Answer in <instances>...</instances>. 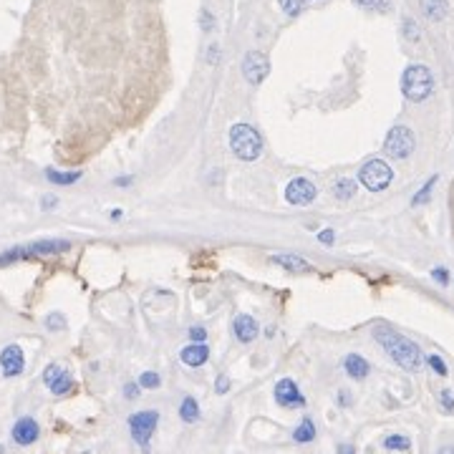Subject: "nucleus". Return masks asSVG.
I'll return each mask as SVG.
<instances>
[{"mask_svg":"<svg viewBox=\"0 0 454 454\" xmlns=\"http://www.w3.org/2000/svg\"><path fill=\"white\" fill-rule=\"evenodd\" d=\"M374 338L381 343V349L391 356V361L399 363L402 369L407 371H419L421 363H424V356H421V349L414 341H409L407 336L396 333L391 328H376Z\"/></svg>","mask_w":454,"mask_h":454,"instance_id":"nucleus-1","label":"nucleus"},{"mask_svg":"<svg viewBox=\"0 0 454 454\" xmlns=\"http://www.w3.org/2000/svg\"><path fill=\"white\" fill-rule=\"evenodd\" d=\"M434 91V76L429 71L427 66H421V63H411L407 66V71L402 73V93L407 96L409 101H419L429 99Z\"/></svg>","mask_w":454,"mask_h":454,"instance_id":"nucleus-2","label":"nucleus"},{"mask_svg":"<svg viewBox=\"0 0 454 454\" xmlns=\"http://www.w3.org/2000/svg\"><path fill=\"white\" fill-rule=\"evenodd\" d=\"M230 146L237 159L252 162L263 154V139L252 129L250 124H235L230 129Z\"/></svg>","mask_w":454,"mask_h":454,"instance_id":"nucleus-3","label":"nucleus"},{"mask_svg":"<svg viewBox=\"0 0 454 454\" xmlns=\"http://www.w3.org/2000/svg\"><path fill=\"white\" fill-rule=\"evenodd\" d=\"M71 248V243L66 240H40V243H31V245H20L0 255V265H10L15 260H31V257H40V255H56V252H66Z\"/></svg>","mask_w":454,"mask_h":454,"instance_id":"nucleus-4","label":"nucleus"},{"mask_svg":"<svg viewBox=\"0 0 454 454\" xmlns=\"http://www.w3.org/2000/svg\"><path fill=\"white\" fill-rule=\"evenodd\" d=\"M394 179V169L384 162V159H369L366 165L358 169V182L369 192H381L391 185Z\"/></svg>","mask_w":454,"mask_h":454,"instance_id":"nucleus-5","label":"nucleus"},{"mask_svg":"<svg viewBox=\"0 0 454 454\" xmlns=\"http://www.w3.org/2000/svg\"><path fill=\"white\" fill-rule=\"evenodd\" d=\"M159 424V411H137V414L129 416V432H132L134 441H137L142 452L149 454V441L157 432Z\"/></svg>","mask_w":454,"mask_h":454,"instance_id":"nucleus-6","label":"nucleus"},{"mask_svg":"<svg viewBox=\"0 0 454 454\" xmlns=\"http://www.w3.org/2000/svg\"><path fill=\"white\" fill-rule=\"evenodd\" d=\"M414 146H416V139L409 126H394V129L386 134V142H384V151H386L391 159L411 157Z\"/></svg>","mask_w":454,"mask_h":454,"instance_id":"nucleus-7","label":"nucleus"},{"mask_svg":"<svg viewBox=\"0 0 454 454\" xmlns=\"http://www.w3.org/2000/svg\"><path fill=\"white\" fill-rule=\"evenodd\" d=\"M275 402H278V407L301 409V407H305V396L301 394V388L296 386L293 379H280V381L275 384Z\"/></svg>","mask_w":454,"mask_h":454,"instance_id":"nucleus-8","label":"nucleus"},{"mask_svg":"<svg viewBox=\"0 0 454 454\" xmlns=\"http://www.w3.org/2000/svg\"><path fill=\"white\" fill-rule=\"evenodd\" d=\"M285 199L290 204H308L316 199V185L305 177H296L285 187Z\"/></svg>","mask_w":454,"mask_h":454,"instance_id":"nucleus-9","label":"nucleus"},{"mask_svg":"<svg viewBox=\"0 0 454 454\" xmlns=\"http://www.w3.org/2000/svg\"><path fill=\"white\" fill-rule=\"evenodd\" d=\"M243 71H245V79L250 81V84H263V79L268 76L270 66H268V59H265L260 51H250L245 56L243 61Z\"/></svg>","mask_w":454,"mask_h":454,"instance_id":"nucleus-10","label":"nucleus"},{"mask_svg":"<svg viewBox=\"0 0 454 454\" xmlns=\"http://www.w3.org/2000/svg\"><path fill=\"white\" fill-rule=\"evenodd\" d=\"M23 366H26L23 349H20V346H15V343L6 346V349H3V354H0V369H3V376L13 379V376H18L20 371H23Z\"/></svg>","mask_w":454,"mask_h":454,"instance_id":"nucleus-11","label":"nucleus"},{"mask_svg":"<svg viewBox=\"0 0 454 454\" xmlns=\"http://www.w3.org/2000/svg\"><path fill=\"white\" fill-rule=\"evenodd\" d=\"M40 437V427L38 421L31 419V416H23V419L15 421L13 427V441L20 444V447H28V444H33L36 439Z\"/></svg>","mask_w":454,"mask_h":454,"instance_id":"nucleus-12","label":"nucleus"},{"mask_svg":"<svg viewBox=\"0 0 454 454\" xmlns=\"http://www.w3.org/2000/svg\"><path fill=\"white\" fill-rule=\"evenodd\" d=\"M232 328H235V336L240 343H252L257 338V321L252 316H248V313H243V316H237L235 323H232Z\"/></svg>","mask_w":454,"mask_h":454,"instance_id":"nucleus-13","label":"nucleus"},{"mask_svg":"<svg viewBox=\"0 0 454 454\" xmlns=\"http://www.w3.org/2000/svg\"><path fill=\"white\" fill-rule=\"evenodd\" d=\"M179 358H182V363H187L192 369H197V366H202V363L210 358V349H207L204 343H190V346L182 349Z\"/></svg>","mask_w":454,"mask_h":454,"instance_id":"nucleus-14","label":"nucleus"},{"mask_svg":"<svg viewBox=\"0 0 454 454\" xmlns=\"http://www.w3.org/2000/svg\"><path fill=\"white\" fill-rule=\"evenodd\" d=\"M343 369H346V374H349L351 379H356V381H363V379L369 376L371 366H369V361H366L363 356L349 354L346 358H343Z\"/></svg>","mask_w":454,"mask_h":454,"instance_id":"nucleus-15","label":"nucleus"},{"mask_svg":"<svg viewBox=\"0 0 454 454\" xmlns=\"http://www.w3.org/2000/svg\"><path fill=\"white\" fill-rule=\"evenodd\" d=\"M270 263L280 265V268L290 270V273H305V270H310V263H305V260L298 255H273L270 257Z\"/></svg>","mask_w":454,"mask_h":454,"instance_id":"nucleus-16","label":"nucleus"},{"mask_svg":"<svg viewBox=\"0 0 454 454\" xmlns=\"http://www.w3.org/2000/svg\"><path fill=\"white\" fill-rule=\"evenodd\" d=\"M421 13L427 15L429 20H441L447 18L449 3L447 0H421Z\"/></svg>","mask_w":454,"mask_h":454,"instance_id":"nucleus-17","label":"nucleus"},{"mask_svg":"<svg viewBox=\"0 0 454 454\" xmlns=\"http://www.w3.org/2000/svg\"><path fill=\"white\" fill-rule=\"evenodd\" d=\"M313 439H316V424H313V419H303L301 424L293 429V441L308 444V441H313Z\"/></svg>","mask_w":454,"mask_h":454,"instance_id":"nucleus-18","label":"nucleus"},{"mask_svg":"<svg viewBox=\"0 0 454 454\" xmlns=\"http://www.w3.org/2000/svg\"><path fill=\"white\" fill-rule=\"evenodd\" d=\"M179 416H182V421H187V424H195V421L199 419V404H197V399L185 396V399H182V404H179Z\"/></svg>","mask_w":454,"mask_h":454,"instance_id":"nucleus-19","label":"nucleus"},{"mask_svg":"<svg viewBox=\"0 0 454 454\" xmlns=\"http://www.w3.org/2000/svg\"><path fill=\"white\" fill-rule=\"evenodd\" d=\"M439 182V177L437 174H432V177L424 182V187H421L419 192H416L414 197H411V207H419V204H427L429 199H432V192H434V185Z\"/></svg>","mask_w":454,"mask_h":454,"instance_id":"nucleus-20","label":"nucleus"},{"mask_svg":"<svg viewBox=\"0 0 454 454\" xmlns=\"http://www.w3.org/2000/svg\"><path fill=\"white\" fill-rule=\"evenodd\" d=\"M48 182L53 185H73L81 179V172H59V169H46Z\"/></svg>","mask_w":454,"mask_h":454,"instance_id":"nucleus-21","label":"nucleus"},{"mask_svg":"<svg viewBox=\"0 0 454 454\" xmlns=\"http://www.w3.org/2000/svg\"><path fill=\"white\" fill-rule=\"evenodd\" d=\"M384 447H386L388 452H409V449H411V439L404 434H388L386 439H384Z\"/></svg>","mask_w":454,"mask_h":454,"instance_id":"nucleus-22","label":"nucleus"},{"mask_svg":"<svg viewBox=\"0 0 454 454\" xmlns=\"http://www.w3.org/2000/svg\"><path fill=\"white\" fill-rule=\"evenodd\" d=\"M333 195H336L338 199H351L356 195V179H338L336 187H333Z\"/></svg>","mask_w":454,"mask_h":454,"instance_id":"nucleus-23","label":"nucleus"},{"mask_svg":"<svg viewBox=\"0 0 454 454\" xmlns=\"http://www.w3.org/2000/svg\"><path fill=\"white\" fill-rule=\"evenodd\" d=\"M48 388H51V391H53V394H56V396L68 394V391H71V388H73V379H71V374H68V371H63V374H61L59 379H56V381H53Z\"/></svg>","mask_w":454,"mask_h":454,"instance_id":"nucleus-24","label":"nucleus"},{"mask_svg":"<svg viewBox=\"0 0 454 454\" xmlns=\"http://www.w3.org/2000/svg\"><path fill=\"white\" fill-rule=\"evenodd\" d=\"M354 3L363 10H374V13H388L391 10V0H354Z\"/></svg>","mask_w":454,"mask_h":454,"instance_id":"nucleus-25","label":"nucleus"},{"mask_svg":"<svg viewBox=\"0 0 454 454\" xmlns=\"http://www.w3.org/2000/svg\"><path fill=\"white\" fill-rule=\"evenodd\" d=\"M308 6V0H280V8H283V13L288 15H301Z\"/></svg>","mask_w":454,"mask_h":454,"instance_id":"nucleus-26","label":"nucleus"},{"mask_svg":"<svg viewBox=\"0 0 454 454\" xmlns=\"http://www.w3.org/2000/svg\"><path fill=\"white\" fill-rule=\"evenodd\" d=\"M159 384H162V379L154 371H144V374L139 376V386L142 388H159Z\"/></svg>","mask_w":454,"mask_h":454,"instance_id":"nucleus-27","label":"nucleus"},{"mask_svg":"<svg viewBox=\"0 0 454 454\" xmlns=\"http://www.w3.org/2000/svg\"><path fill=\"white\" fill-rule=\"evenodd\" d=\"M427 363H429V366H432V371H434L437 376H447V374H449L447 363L441 361V356H437V354L427 356Z\"/></svg>","mask_w":454,"mask_h":454,"instance_id":"nucleus-28","label":"nucleus"},{"mask_svg":"<svg viewBox=\"0 0 454 454\" xmlns=\"http://www.w3.org/2000/svg\"><path fill=\"white\" fill-rule=\"evenodd\" d=\"M61 374H63V369H61L59 363H51V366H48V369L43 371V381H46V386H51V384L56 381V379H59Z\"/></svg>","mask_w":454,"mask_h":454,"instance_id":"nucleus-29","label":"nucleus"},{"mask_svg":"<svg viewBox=\"0 0 454 454\" xmlns=\"http://www.w3.org/2000/svg\"><path fill=\"white\" fill-rule=\"evenodd\" d=\"M46 326L51 331H61V328H66V318L61 316V313H51V316L46 318Z\"/></svg>","mask_w":454,"mask_h":454,"instance_id":"nucleus-30","label":"nucleus"},{"mask_svg":"<svg viewBox=\"0 0 454 454\" xmlns=\"http://www.w3.org/2000/svg\"><path fill=\"white\" fill-rule=\"evenodd\" d=\"M404 36L409 40H419V31H416V23L411 18H404Z\"/></svg>","mask_w":454,"mask_h":454,"instance_id":"nucleus-31","label":"nucleus"},{"mask_svg":"<svg viewBox=\"0 0 454 454\" xmlns=\"http://www.w3.org/2000/svg\"><path fill=\"white\" fill-rule=\"evenodd\" d=\"M439 399H441V407L447 409V411H452V409H454V394L449 391V388H441Z\"/></svg>","mask_w":454,"mask_h":454,"instance_id":"nucleus-32","label":"nucleus"},{"mask_svg":"<svg viewBox=\"0 0 454 454\" xmlns=\"http://www.w3.org/2000/svg\"><path fill=\"white\" fill-rule=\"evenodd\" d=\"M432 278H434V280H437L439 285H449V273H447V268H434V270H432Z\"/></svg>","mask_w":454,"mask_h":454,"instance_id":"nucleus-33","label":"nucleus"},{"mask_svg":"<svg viewBox=\"0 0 454 454\" xmlns=\"http://www.w3.org/2000/svg\"><path fill=\"white\" fill-rule=\"evenodd\" d=\"M227 388H230V379L225 374H220L218 381H215V391H218V394H227Z\"/></svg>","mask_w":454,"mask_h":454,"instance_id":"nucleus-34","label":"nucleus"},{"mask_svg":"<svg viewBox=\"0 0 454 454\" xmlns=\"http://www.w3.org/2000/svg\"><path fill=\"white\" fill-rule=\"evenodd\" d=\"M318 240H321L323 245H331L333 240H336V232H333V230H323V232H318Z\"/></svg>","mask_w":454,"mask_h":454,"instance_id":"nucleus-35","label":"nucleus"},{"mask_svg":"<svg viewBox=\"0 0 454 454\" xmlns=\"http://www.w3.org/2000/svg\"><path fill=\"white\" fill-rule=\"evenodd\" d=\"M190 336H192V341L202 343L204 338H207V333H204V328H199V326H195V328H190Z\"/></svg>","mask_w":454,"mask_h":454,"instance_id":"nucleus-36","label":"nucleus"},{"mask_svg":"<svg viewBox=\"0 0 454 454\" xmlns=\"http://www.w3.org/2000/svg\"><path fill=\"white\" fill-rule=\"evenodd\" d=\"M124 394H126V399H137V396H139V384H126Z\"/></svg>","mask_w":454,"mask_h":454,"instance_id":"nucleus-37","label":"nucleus"},{"mask_svg":"<svg viewBox=\"0 0 454 454\" xmlns=\"http://www.w3.org/2000/svg\"><path fill=\"white\" fill-rule=\"evenodd\" d=\"M40 204H43V210H53V207L59 204V199L53 197V195H46V197L40 199Z\"/></svg>","mask_w":454,"mask_h":454,"instance_id":"nucleus-38","label":"nucleus"},{"mask_svg":"<svg viewBox=\"0 0 454 454\" xmlns=\"http://www.w3.org/2000/svg\"><path fill=\"white\" fill-rule=\"evenodd\" d=\"M202 28L204 31H210L212 28V15L210 13H202Z\"/></svg>","mask_w":454,"mask_h":454,"instance_id":"nucleus-39","label":"nucleus"},{"mask_svg":"<svg viewBox=\"0 0 454 454\" xmlns=\"http://www.w3.org/2000/svg\"><path fill=\"white\" fill-rule=\"evenodd\" d=\"M338 454H356V449L351 444H338Z\"/></svg>","mask_w":454,"mask_h":454,"instance_id":"nucleus-40","label":"nucleus"},{"mask_svg":"<svg viewBox=\"0 0 454 454\" xmlns=\"http://www.w3.org/2000/svg\"><path fill=\"white\" fill-rule=\"evenodd\" d=\"M437 454H454V447H441Z\"/></svg>","mask_w":454,"mask_h":454,"instance_id":"nucleus-41","label":"nucleus"},{"mask_svg":"<svg viewBox=\"0 0 454 454\" xmlns=\"http://www.w3.org/2000/svg\"><path fill=\"white\" fill-rule=\"evenodd\" d=\"M129 182H132L129 177H119V179H116V185H129Z\"/></svg>","mask_w":454,"mask_h":454,"instance_id":"nucleus-42","label":"nucleus"}]
</instances>
